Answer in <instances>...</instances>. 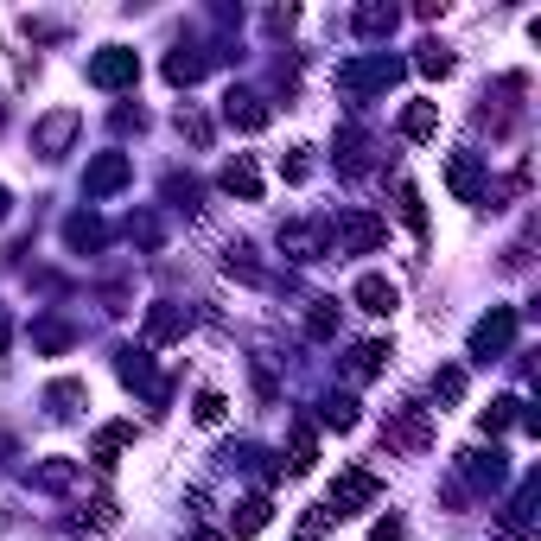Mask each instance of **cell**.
Segmentation results:
<instances>
[{
  "mask_svg": "<svg viewBox=\"0 0 541 541\" xmlns=\"http://www.w3.org/2000/svg\"><path fill=\"white\" fill-rule=\"evenodd\" d=\"M64 236H71L77 249H96V242H102V223H96V217H71V230H64Z\"/></svg>",
  "mask_w": 541,
  "mask_h": 541,
  "instance_id": "f1b7e54d",
  "label": "cell"
},
{
  "mask_svg": "<svg viewBox=\"0 0 541 541\" xmlns=\"http://www.w3.org/2000/svg\"><path fill=\"white\" fill-rule=\"evenodd\" d=\"M452 64H459V58H452L440 39H427V45H421V71H427V77H452Z\"/></svg>",
  "mask_w": 541,
  "mask_h": 541,
  "instance_id": "d4e9b609",
  "label": "cell"
},
{
  "mask_svg": "<svg viewBox=\"0 0 541 541\" xmlns=\"http://www.w3.org/2000/svg\"><path fill=\"white\" fill-rule=\"evenodd\" d=\"M281 249L293 255V261H319L331 242H325V230L319 223H281Z\"/></svg>",
  "mask_w": 541,
  "mask_h": 541,
  "instance_id": "8fae6325",
  "label": "cell"
},
{
  "mask_svg": "<svg viewBox=\"0 0 541 541\" xmlns=\"http://www.w3.org/2000/svg\"><path fill=\"white\" fill-rule=\"evenodd\" d=\"M382 440H389L395 452H427V440H433L427 408H395V414H389V427H382Z\"/></svg>",
  "mask_w": 541,
  "mask_h": 541,
  "instance_id": "3957f363",
  "label": "cell"
},
{
  "mask_svg": "<svg viewBox=\"0 0 541 541\" xmlns=\"http://www.w3.org/2000/svg\"><path fill=\"white\" fill-rule=\"evenodd\" d=\"M0 217H7V191H0Z\"/></svg>",
  "mask_w": 541,
  "mask_h": 541,
  "instance_id": "e575fe53",
  "label": "cell"
},
{
  "mask_svg": "<svg viewBox=\"0 0 541 541\" xmlns=\"http://www.w3.org/2000/svg\"><path fill=\"white\" fill-rule=\"evenodd\" d=\"M395 77H401V64H395V58H363V64H344V71H338V90L363 96V90H389Z\"/></svg>",
  "mask_w": 541,
  "mask_h": 541,
  "instance_id": "8992f818",
  "label": "cell"
},
{
  "mask_svg": "<svg viewBox=\"0 0 541 541\" xmlns=\"http://www.w3.org/2000/svg\"><path fill=\"white\" fill-rule=\"evenodd\" d=\"M77 478V471L71 465H64V459H51V465H39V484H51V491H64V484H71Z\"/></svg>",
  "mask_w": 541,
  "mask_h": 541,
  "instance_id": "1f68e13d",
  "label": "cell"
},
{
  "mask_svg": "<svg viewBox=\"0 0 541 541\" xmlns=\"http://www.w3.org/2000/svg\"><path fill=\"white\" fill-rule=\"evenodd\" d=\"M128 153H96L90 166H83V191H90V198H109V191H121L128 185Z\"/></svg>",
  "mask_w": 541,
  "mask_h": 541,
  "instance_id": "52a82bcc",
  "label": "cell"
},
{
  "mask_svg": "<svg viewBox=\"0 0 541 541\" xmlns=\"http://www.w3.org/2000/svg\"><path fill=\"white\" fill-rule=\"evenodd\" d=\"M223 191H230V198H261V172H255V160H230L223 166Z\"/></svg>",
  "mask_w": 541,
  "mask_h": 541,
  "instance_id": "2e32d148",
  "label": "cell"
},
{
  "mask_svg": "<svg viewBox=\"0 0 541 541\" xmlns=\"http://www.w3.org/2000/svg\"><path fill=\"white\" fill-rule=\"evenodd\" d=\"M268 497H242L236 503V516H230V529H236V541H249V535H261V529H268Z\"/></svg>",
  "mask_w": 541,
  "mask_h": 541,
  "instance_id": "9a60e30c",
  "label": "cell"
},
{
  "mask_svg": "<svg viewBox=\"0 0 541 541\" xmlns=\"http://www.w3.org/2000/svg\"><path fill=\"white\" fill-rule=\"evenodd\" d=\"M134 77H141V58L121 51V45H109V51H96V58H90V83H96V90H121V83H134Z\"/></svg>",
  "mask_w": 541,
  "mask_h": 541,
  "instance_id": "5b68a950",
  "label": "cell"
},
{
  "mask_svg": "<svg viewBox=\"0 0 541 541\" xmlns=\"http://www.w3.org/2000/svg\"><path fill=\"white\" fill-rule=\"evenodd\" d=\"M77 128H83V115H77V109H58V115H45V121H39V134H32V141H39L45 160H58V153L77 141Z\"/></svg>",
  "mask_w": 541,
  "mask_h": 541,
  "instance_id": "ba28073f",
  "label": "cell"
},
{
  "mask_svg": "<svg viewBox=\"0 0 541 541\" xmlns=\"http://www.w3.org/2000/svg\"><path fill=\"white\" fill-rule=\"evenodd\" d=\"M185 325H191V312H185V306H172V300H160V306L147 312V338H153V344L185 338Z\"/></svg>",
  "mask_w": 541,
  "mask_h": 541,
  "instance_id": "4fadbf2b",
  "label": "cell"
},
{
  "mask_svg": "<svg viewBox=\"0 0 541 541\" xmlns=\"http://www.w3.org/2000/svg\"><path fill=\"white\" fill-rule=\"evenodd\" d=\"M198 77H204V58H185V51L166 58V83H198Z\"/></svg>",
  "mask_w": 541,
  "mask_h": 541,
  "instance_id": "484cf974",
  "label": "cell"
},
{
  "mask_svg": "<svg viewBox=\"0 0 541 541\" xmlns=\"http://www.w3.org/2000/svg\"><path fill=\"white\" fill-rule=\"evenodd\" d=\"M376 491H382V484H376L363 465L338 471V484H331V516H357V510H370V503H376Z\"/></svg>",
  "mask_w": 541,
  "mask_h": 541,
  "instance_id": "7a4b0ae2",
  "label": "cell"
},
{
  "mask_svg": "<svg viewBox=\"0 0 541 541\" xmlns=\"http://www.w3.org/2000/svg\"><path fill=\"white\" fill-rule=\"evenodd\" d=\"M395 300H401V293H395V281H382V274H363V281H357V306L376 312V319H382V312H395Z\"/></svg>",
  "mask_w": 541,
  "mask_h": 541,
  "instance_id": "5bb4252c",
  "label": "cell"
},
{
  "mask_svg": "<svg viewBox=\"0 0 541 541\" xmlns=\"http://www.w3.org/2000/svg\"><path fill=\"white\" fill-rule=\"evenodd\" d=\"M115 370H121V382H128V389H141L147 401H166V382L153 376L147 351H121V363H115Z\"/></svg>",
  "mask_w": 541,
  "mask_h": 541,
  "instance_id": "30bf717a",
  "label": "cell"
},
{
  "mask_svg": "<svg viewBox=\"0 0 541 541\" xmlns=\"http://www.w3.org/2000/svg\"><path fill=\"white\" fill-rule=\"evenodd\" d=\"M191 414H198V421H204V427H217V421H223V414H230V401H223L217 389H204V395H198V408H191Z\"/></svg>",
  "mask_w": 541,
  "mask_h": 541,
  "instance_id": "4316f807",
  "label": "cell"
},
{
  "mask_svg": "<svg viewBox=\"0 0 541 541\" xmlns=\"http://www.w3.org/2000/svg\"><path fill=\"white\" fill-rule=\"evenodd\" d=\"M319 465V440H312V427L293 433V459H281V471H293V478H306V471Z\"/></svg>",
  "mask_w": 541,
  "mask_h": 541,
  "instance_id": "ac0fdd59",
  "label": "cell"
},
{
  "mask_svg": "<svg viewBox=\"0 0 541 541\" xmlns=\"http://www.w3.org/2000/svg\"><path fill=\"white\" fill-rule=\"evenodd\" d=\"M319 421L338 427V433H351V427H357V401H351V395H331L325 408H319Z\"/></svg>",
  "mask_w": 541,
  "mask_h": 541,
  "instance_id": "44dd1931",
  "label": "cell"
},
{
  "mask_svg": "<svg viewBox=\"0 0 541 541\" xmlns=\"http://www.w3.org/2000/svg\"><path fill=\"white\" fill-rule=\"evenodd\" d=\"M446 185H452V198H459V204H478V198H484V166H478V153H452V160H446Z\"/></svg>",
  "mask_w": 541,
  "mask_h": 541,
  "instance_id": "9c48e42d",
  "label": "cell"
},
{
  "mask_svg": "<svg viewBox=\"0 0 541 541\" xmlns=\"http://www.w3.org/2000/svg\"><path fill=\"white\" fill-rule=\"evenodd\" d=\"M370 541H408V535H401V522H376Z\"/></svg>",
  "mask_w": 541,
  "mask_h": 541,
  "instance_id": "836d02e7",
  "label": "cell"
},
{
  "mask_svg": "<svg viewBox=\"0 0 541 541\" xmlns=\"http://www.w3.org/2000/svg\"><path fill=\"white\" fill-rule=\"evenodd\" d=\"M32 338H39L45 351H64V344H71V331H64V325H39V331H32Z\"/></svg>",
  "mask_w": 541,
  "mask_h": 541,
  "instance_id": "d6a6232c",
  "label": "cell"
},
{
  "mask_svg": "<svg viewBox=\"0 0 541 541\" xmlns=\"http://www.w3.org/2000/svg\"><path fill=\"white\" fill-rule=\"evenodd\" d=\"M331 325H338L331 300H312V312H306V331H312V338H331Z\"/></svg>",
  "mask_w": 541,
  "mask_h": 541,
  "instance_id": "83f0119b",
  "label": "cell"
},
{
  "mask_svg": "<svg viewBox=\"0 0 541 541\" xmlns=\"http://www.w3.org/2000/svg\"><path fill=\"white\" fill-rule=\"evenodd\" d=\"M395 198H401V223H408L414 236H427V211H421V191H414V185H401Z\"/></svg>",
  "mask_w": 541,
  "mask_h": 541,
  "instance_id": "cb8c5ba5",
  "label": "cell"
},
{
  "mask_svg": "<svg viewBox=\"0 0 541 541\" xmlns=\"http://www.w3.org/2000/svg\"><path fill=\"white\" fill-rule=\"evenodd\" d=\"M382 32H395V7H363L357 13V39H382Z\"/></svg>",
  "mask_w": 541,
  "mask_h": 541,
  "instance_id": "603a6c76",
  "label": "cell"
},
{
  "mask_svg": "<svg viewBox=\"0 0 541 541\" xmlns=\"http://www.w3.org/2000/svg\"><path fill=\"white\" fill-rule=\"evenodd\" d=\"M128 440H134V427H102V433H96V446H90V459L109 471V465H115V452L128 446Z\"/></svg>",
  "mask_w": 541,
  "mask_h": 541,
  "instance_id": "d6986e66",
  "label": "cell"
},
{
  "mask_svg": "<svg viewBox=\"0 0 541 541\" xmlns=\"http://www.w3.org/2000/svg\"><path fill=\"white\" fill-rule=\"evenodd\" d=\"M382 363H389V344H357V351H351V376L370 382V376H382Z\"/></svg>",
  "mask_w": 541,
  "mask_h": 541,
  "instance_id": "ffe728a7",
  "label": "cell"
},
{
  "mask_svg": "<svg viewBox=\"0 0 541 541\" xmlns=\"http://www.w3.org/2000/svg\"><path fill=\"white\" fill-rule=\"evenodd\" d=\"M516 408H522V401H516V395H503V401H491V408H484V414H478V427H484V433H503V427H510V421H522V414H516Z\"/></svg>",
  "mask_w": 541,
  "mask_h": 541,
  "instance_id": "7402d4cb",
  "label": "cell"
},
{
  "mask_svg": "<svg viewBox=\"0 0 541 541\" xmlns=\"http://www.w3.org/2000/svg\"><path fill=\"white\" fill-rule=\"evenodd\" d=\"M401 134H408V141H433V134H440V102H414V109L401 115Z\"/></svg>",
  "mask_w": 541,
  "mask_h": 541,
  "instance_id": "e0dca14e",
  "label": "cell"
},
{
  "mask_svg": "<svg viewBox=\"0 0 541 541\" xmlns=\"http://www.w3.org/2000/svg\"><path fill=\"white\" fill-rule=\"evenodd\" d=\"M223 115H230L242 134H261V128H268V102L249 96V90H230V96H223Z\"/></svg>",
  "mask_w": 541,
  "mask_h": 541,
  "instance_id": "7c38bea8",
  "label": "cell"
},
{
  "mask_svg": "<svg viewBox=\"0 0 541 541\" xmlns=\"http://www.w3.org/2000/svg\"><path fill=\"white\" fill-rule=\"evenodd\" d=\"M325 242H338L344 255H370L376 242H382V217L376 211H338V223H331Z\"/></svg>",
  "mask_w": 541,
  "mask_h": 541,
  "instance_id": "6da1fadb",
  "label": "cell"
},
{
  "mask_svg": "<svg viewBox=\"0 0 541 541\" xmlns=\"http://www.w3.org/2000/svg\"><path fill=\"white\" fill-rule=\"evenodd\" d=\"M433 395H440V401H459V395H465V370H440V376H433Z\"/></svg>",
  "mask_w": 541,
  "mask_h": 541,
  "instance_id": "f546056e",
  "label": "cell"
},
{
  "mask_svg": "<svg viewBox=\"0 0 541 541\" xmlns=\"http://www.w3.org/2000/svg\"><path fill=\"white\" fill-rule=\"evenodd\" d=\"M510 338H516V312H510V306H497L491 319H478V331H471V357L491 363V357L510 351Z\"/></svg>",
  "mask_w": 541,
  "mask_h": 541,
  "instance_id": "277c9868",
  "label": "cell"
},
{
  "mask_svg": "<svg viewBox=\"0 0 541 541\" xmlns=\"http://www.w3.org/2000/svg\"><path fill=\"white\" fill-rule=\"evenodd\" d=\"M77 401H83V389H77V382H58V389H51V414H71Z\"/></svg>",
  "mask_w": 541,
  "mask_h": 541,
  "instance_id": "4dcf8cb0",
  "label": "cell"
}]
</instances>
